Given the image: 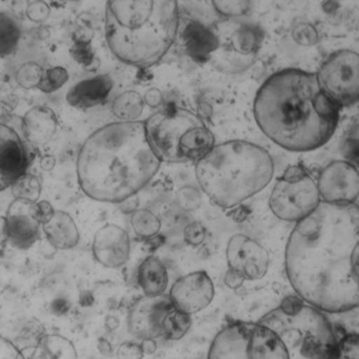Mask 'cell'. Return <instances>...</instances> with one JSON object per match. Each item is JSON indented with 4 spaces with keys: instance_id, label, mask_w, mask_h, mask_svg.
Instances as JSON below:
<instances>
[{
    "instance_id": "obj_31",
    "label": "cell",
    "mask_w": 359,
    "mask_h": 359,
    "mask_svg": "<svg viewBox=\"0 0 359 359\" xmlns=\"http://www.w3.org/2000/svg\"><path fill=\"white\" fill-rule=\"evenodd\" d=\"M213 8L222 16L236 18L248 14L250 0H211Z\"/></svg>"
},
{
    "instance_id": "obj_23",
    "label": "cell",
    "mask_w": 359,
    "mask_h": 359,
    "mask_svg": "<svg viewBox=\"0 0 359 359\" xmlns=\"http://www.w3.org/2000/svg\"><path fill=\"white\" fill-rule=\"evenodd\" d=\"M264 33L259 27L243 25L230 36V46L243 58L251 59L261 48Z\"/></svg>"
},
{
    "instance_id": "obj_18",
    "label": "cell",
    "mask_w": 359,
    "mask_h": 359,
    "mask_svg": "<svg viewBox=\"0 0 359 359\" xmlns=\"http://www.w3.org/2000/svg\"><path fill=\"white\" fill-rule=\"evenodd\" d=\"M113 86V80L107 75H99L82 80L69 90L67 100L72 107L90 109L105 102Z\"/></svg>"
},
{
    "instance_id": "obj_26",
    "label": "cell",
    "mask_w": 359,
    "mask_h": 359,
    "mask_svg": "<svg viewBox=\"0 0 359 359\" xmlns=\"http://www.w3.org/2000/svg\"><path fill=\"white\" fill-rule=\"evenodd\" d=\"M20 39V27L14 17L0 12V57L14 52Z\"/></svg>"
},
{
    "instance_id": "obj_45",
    "label": "cell",
    "mask_w": 359,
    "mask_h": 359,
    "mask_svg": "<svg viewBox=\"0 0 359 359\" xmlns=\"http://www.w3.org/2000/svg\"><path fill=\"white\" fill-rule=\"evenodd\" d=\"M143 352L144 354H153L154 352L157 349V346H156V341H154L153 339H147L143 341L142 346Z\"/></svg>"
},
{
    "instance_id": "obj_7",
    "label": "cell",
    "mask_w": 359,
    "mask_h": 359,
    "mask_svg": "<svg viewBox=\"0 0 359 359\" xmlns=\"http://www.w3.org/2000/svg\"><path fill=\"white\" fill-rule=\"evenodd\" d=\"M208 359H289L276 332L261 323H229L213 339Z\"/></svg>"
},
{
    "instance_id": "obj_10",
    "label": "cell",
    "mask_w": 359,
    "mask_h": 359,
    "mask_svg": "<svg viewBox=\"0 0 359 359\" xmlns=\"http://www.w3.org/2000/svg\"><path fill=\"white\" fill-rule=\"evenodd\" d=\"M325 94L341 109L359 101V54L341 50L331 54L316 74Z\"/></svg>"
},
{
    "instance_id": "obj_1",
    "label": "cell",
    "mask_w": 359,
    "mask_h": 359,
    "mask_svg": "<svg viewBox=\"0 0 359 359\" xmlns=\"http://www.w3.org/2000/svg\"><path fill=\"white\" fill-rule=\"evenodd\" d=\"M287 276L306 303L329 313L359 307V206L320 202L297 222L286 248Z\"/></svg>"
},
{
    "instance_id": "obj_17",
    "label": "cell",
    "mask_w": 359,
    "mask_h": 359,
    "mask_svg": "<svg viewBox=\"0 0 359 359\" xmlns=\"http://www.w3.org/2000/svg\"><path fill=\"white\" fill-rule=\"evenodd\" d=\"M149 302L137 306L128 318L130 332L141 339H155L163 335L161 323L164 316L172 309V302L163 299L162 297H147Z\"/></svg>"
},
{
    "instance_id": "obj_20",
    "label": "cell",
    "mask_w": 359,
    "mask_h": 359,
    "mask_svg": "<svg viewBox=\"0 0 359 359\" xmlns=\"http://www.w3.org/2000/svg\"><path fill=\"white\" fill-rule=\"evenodd\" d=\"M42 229L50 244L59 250L74 248L79 243V231L69 213L55 210L54 215L42 223Z\"/></svg>"
},
{
    "instance_id": "obj_38",
    "label": "cell",
    "mask_w": 359,
    "mask_h": 359,
    "mask_svg": "<svg viewBox=\"0 0 359 359\" xmlns=\"http://www.w3.org/2000/svg\"><path fill=\"white\" fill-rule=\"evenodd\" d=\"M341 154L348 163L352 164L356 168H359V136L349 137L346 139L341 147Z\"/></svg>"
},
{
    "instance_id": "obj_22",
    "label": "cell",
    "mask_w": 359,
    "mask_h": 359,
    "mask_svg": "<svg viewBox=\"0 0 359 359\" xmlns=\"http://www.w3.org/2000/svg\"><path fill=\"white\" fill-rule=\"evenodd\" d=\"M138 283L147 297H162L168 287V273L158 257H149L139 268Z\"/></svg>"
},
{
    "instance_id": "obj_39",
    "label": "cell",
    "mask_w": 359,
    "mask_h": 359,
    "mask_svg": "<svg viewBox=\"0 0 359 359\" xmlns=\"http://www.w3.org/2000/svg\"><path fill=\"white\" fill-rule=\"evenodd\" d=\"M0 359H23L21 350L0 335Z\"/></svg>"
},
{
    "instance_id": "obj_33",
    "label": "cell",
    "mask_w": 359,
    "mask_h": 359,
    "mask_svg": "<svg viewBox=\"0 0 359 359\" xmlns=\"http://www.w3.org/2000/svg\"><path fill=\"white\" fill-rule=\"evenodd\" d=\"M44 71L36 63L23 65L17 73V81L22 88H38Z\"/></svg>"
},
{
    "instance_id": "obj_44",
    "label": "cell",
    "mask_w": 359,
    "mask_h": 359,
    "mask_svg": "<svg viewBox=\"0 0 359 359\" xmlns=\"http://www.w3.org/2000/svg\"><path fill=\"white\" fill-rule=\"evenodd\" d=\"M8 242V226L6 217H0V248H4Z\"/></svg>"
},
{
    "instance_id": "obj_3",
    "label": "cell",
    "mask_w": 359,
    "mask_h": 359,
    "mask_svg": "<svg viewBox=\"0 0 359 359\" xmlns=\"http://www.w3.org/2000/svg\"><path fill=\"white\" fill-rule=\"evenodd\" d=\"M161 164L144 122H116L93 133L82 145L78 182L93 200L123 203L153 180Z\"/></svg>"
},
{
    "instance_id": "obj_40",
    "label": "cell",
    "mask_w": 359,
    "mask_h": 359,
    "mask_svg": "<svg viewBox=\"0 0 359 359\" xmlns=\"http://www.w3.org/2000/svg\"><path fill=\"white\" fill-rule=\"evenodd\" d=\"M144 356L142 347L136 344L126 343L118 350L119 359H142Z\"/></svg>"
},
{
    "instance_id": "obj_37",
    "label": "cell",
    "mask_w": 359,
    "mask_h": 359,
    "mask_svg": "<svg viewBox=\"0 0 359 359\" xmlns=\"http://www.w3.org/2000/svg\"><path fill=\"white\" fill-rule=\"evenodd\" d=\"M206 229L202 224L194 222L184 229V240L192 247H198L205 242Z\"/></svg>"
},
{
    "instance_id": "obj_16",
    "label": "cell",
    "mask_w": 359,
    "mask_h": 359,
    "mask_svg": "<svg viewBox=\"0 0 359 359\" xmlns=\"http://www.w3.org/2000/svg\"><path fill=\"white\" fill-rule=\"evenodd\" d=\"M93 253L97 262L104 267L118 268L126 265L130 257L128 232L115 224H107L95 236Z\"/></svg>"
},
{
    "instance_id": "obj_5",
    "label": "cell",
    "mask_w": 359,
    "mask_h": 359,
    "mask_svg": "<svg viewBox=\"0 0 359 359\" xmlns=\"http://www.w3.org/2000/svg\"><path fill=\"white\" fill-rule=\"evenodd\" d=\"M274 163L263 147L233 140L221 143L196 162V178L202 191L222 208H232L267 187Z\"/></svg>"
},
{
    "instance_id": "obj_13",
    "label": "cell",
    "mask_w": 359,
    "mask_h": 359,
    "mask_svg": "<svg viewBox=\"0 0 359 359\" xmlns=\"http://www.w3.org/2000/svg\"><path fill=\"white\" fill-rule=\"evenodd\" d=\"M8 242L18 249H29L39 240L42 217L38 202L15 198L6 212Z\"/></svg>"
},
{
    "instance_id": "obj_11",
    "label": "cell",
    "mask_w": 359,
    "mask_h": 359,
    "mask_svg": "<svg viewBox=\"0 0 359 359\" xmlns=\"http://www.w3.org/2000/svg\"><path fill=\"white\" fill-rule=\"evenodd\" d=\"M229 271L244 280H261L269 268V255L259 243L245 234L230 238L226 249Z\"/></svg>"
},
{
    "instance_id": "obj_42",
    "label": "cell",
    "mask_w": 359,
    "mask_h": 359,
    "mask_svg": "<svg viewBox=\"0 0 359 359\" xmlns=\"http://www.w3.org/2000/svg\"><path fill=\"white\" fill-rule=\"evenodd\" d=\"M21 354H22L23 359H48L46 351L39 344L37 346L25 348L21 350Z\"/></svg>"
},
{
    "instance_id": "obj_6",
    "label": "cell",
    "mask_w": 359,
    "mask_h": 359,
    "mask_svg": "<svg viewBox=\"0 0 359 359\" xmlns=\"http://www.w3.org/2000/svg\"><path fill=\"white\" fill-rule=\"evenodd\" d=\"M259 323L278 334L289 359H332L337 343L332 325L301 297H286Z\"/></svg>"
},
{
    "instance_id": "obj_34",
    "label": "cell",
    "mask_w": 359,
    "mask_h": 359,
    "mask_svg": "<svg viewBox=\"0 0 359 359\" xmlns=\"http://www.w3.org/2000/svg\"><path fill=\"white\" fill-rule=\"evenodd\" d=\"M177 202L182 209L186 211H194L200 208L202 204V196L196 188L183 187L177 194Z\"/></svg>"
},
{
    "instance_id": "obj_28",
    "label": "cell",
    "mask_w": 359,
    "mask_h": 359,
    "mask_svg": "<svg viewBox=\"0 0 359 359\" xmlns=\"http://www.w3.org/2000/svg\"><path fill=\"white\" fill-rule=\"evenodd\" d=\"M132 226L137 236L145 238H154L161 230V221L149 209H138L133 213Z\"/></svg>"
},
{
    "instance_id": "obj_29",
    "label": "cell",
    "mask_w": 359,
    "mask_h": 359,
    "mask_svg": "<svg viewBox=\"0 0 359 359\" xmlns=\"http://www.w3.org/2000/svg\"><path fill=\"white\" fill-rule=\"evenodd\" d=\"M12 190L16 198H25L37 202L41 192V185L36 177L25 174L15 182Z\"/></svg>"
},
{
    "instance_id": "obj_8",
    "label": "cell",
    "mask_w": 359,
    "mask_h": 359,
    "mask_svg": "<svg viewBox=\"0 0 359 359\" xmlns=\"http://www.w3.org/2000/svg\"><path fill=\"white\" fill-rule=\"evenodd\" d=\"M320 203L318 183L301 165L290 166L284 172L274 185L269 200L274 215L297 223L313 212Z\"/></svg>"
},
{
    "instance_id": "obj_14",
    "label": "cell",
    "mask_w": 359,
    "mask_h": 359,
    "mask_svg": "<svg viewBox=\"0 0 359 359\" xmlns=\"http://www.w3.org/2000/svg\"><path fill=\"white\" fill-rule=\"evenodd\" d=\"M215 297V285L205 271H196L179 278L170 292L172 306L184 313H198L208 307Z\"/></svg>"
},
{
    "instance_id": "obj_15",
    "label": "cell",
    "mask_w": 359,
    "mask_h": 359,
    "mask_svg": "<svg viewBox=\"0 0 359 359\" xmlns=\"http://www.w3.org/2000/svg\"><path fill=\"white\" fill-rule=\"evenodd\" d=\"M29 165L25 145L10 126L0 123V191L12 187L27 174Z\"/></svg>"
},
{
    "instance_id": "obj_12",
    "label": "cell",
    "mask_w": 359,
    "mask_h": 359,
    "mask_svg": "<svg viewBox=\"0 0 359 359\" xmlns=\"http://www.w3.org/2000/svg\"><path fill=\"white\" fill-rule=\"evenodd\" d=\"M318 187L323 202L354 203L359 196L358 170L347 161L332 162L320 172Z\"/></svg>"
},
{
    "instance_id": "obj_19",
    "label": "cell",
    "mask_w": 359,
    "mask_h": 359,
    "mask_svg": "<svg viewBox=\"0 0 359 359\" xmlns=\"http://www.w3.org/2000/svg\"><path fill=\"white\" fill-rule=\"evenodd\" d=\"M57 128L58 120L54 111L48 107H33L23 117V136L33 144H48L56 134Z\"/></svg>"
},
{
    "instance_id": "obj_27",
    "label": "cell",
    "mask_w": 359,
    "mask_h": 359,
    "mask_svg": "<svg viewBox=\"0 0 359 359\" xmlns=\"http://www.w3.org/2000/svg\"><path fill=\"white\" fill-rule=\"evenodd\" d=\"M39 345L43 348L48 359H78L72 341L61 335H44L40 339Z\"/></svg>"
},
{
    "instance_id": "obj_25",
    "label": "cell",
    "mask_w": 359,
    "mask_h": 359,
    "mask_svg": "<svg viewBox=\"0 0 359 359\" xmlns=\"http://www.w3.org/2000/svg\"><path fill=\"white\" fill-rule=\"evenodd\" d=\"M191 327V318L189 314L184 313L172 307L164 316L161 323L162 333L170 341H179L185 337Z\"/></svg>"
},
{
    "instance_id": "obj_2",
    "label": "cell",
    "mask_w": 359,
    "mask_h": 359,
    "mask_svg": "<svg viewBox=\"0 0 359 359\" xmlns=\"http://www.w3.org/2000/svg\"><path fill=\"white\" fill-rule=\"evenodd\" d=\"M341 107L320 88L318 76L286 69L270 76L253 104L262 132L287 151H314L326 144L339 126Z\"/></svg>"
},
{
    "instance_id": "obj_24",
    "label": "cell",
    "mask_w": 359,
    "mask_h": 359,
    "mask_svg": "<svg viewBox=\"0 0 359 359\" xmlns=\"http://www.w3.org/2000/svg\"><path fill=\"white\" fill-rule=\"evenodd\" d=\"M143 97L135 90H128L114 100L111 111L122 122L138 121L144 111Z\"/></svg>"
},
{
    "instance_id": "obj_21",
    "label": "cell",
    "mask_w": 359,
    "mask_h": 359,
    "mask_svg": "<svg viewBox=\"0 0 359 359\" xmlns=\"http://www.w3.org/2000/svg\"><path fill=\"white\" fill-rule=\"evenodd\" d=\"M183 40L187 54L198 62L209 60L219 48L217 36L202 23H188L183 32Z\"/></svg>"
},
{
    "instance_id": "obj_30",
    "label": "cell",
    "mask_w": 359,
    "mask_h": 359,
    "mask_svg": "<svg viewBox=\"0 0 359 359\" xmlns=\"http://www.w3.org/2000/svg\"><path fill=\"white\" fill-rule=\"evenodd\" d=\"M69 80V73L61 67H55L44 71L38 88L41 92L50 94L62 88Z\"/></svg>"
},
{
    "instance_id": "obj_32",
    "label": "cell",
    "mask_w": 359,
    "mask_h": 359,
    "mask_svg": "<svg viewBox=\"0 0 359 359\" xmlns=\"http://www.w3.org/2000/svg\"><path fill=\"white\" fill-rule=\"evenodd\" d=\"M332 359H359V334H348L335 346Z\"/></svg>"
},
{
    "instance_id": "obj_41",
    "label": "cell",
    "mask_w": 359,
    "mask_h": 359,
    "mask_svg": "<svg viewBox=\"0 0 359 359\" xmlns=\"http://www.w3.org/2000/svg\"><path fill=\"white\" fill-rule=\"evenodd\" d=\"M145 104L149 107H159L163 103L164 98L162 93L158 88H151L144 96Z\"/></svg>"
},
{
    "instance_id": "obj_9",
    "label": "cell",
    "mask_w": 359,
    "mask_h": 359,
    "mask_svg": "<svg viewBox=\"0 0 359 359\" xmlns=\"http://www.w3.org/2000/svg\"><path fill=\"white\" fill-rule=\"evenodd\" d=\"M201 122L196 114L180 107L154 114L144 122L149 144L162 163H184L180 154L182 139Z\"/></svg>"
},
{
    "instance_id": "obj_35",
    "label": "cell",
    "mask_w": 359,
    "mask_h": 359,
    "mask_svg": "<svg viewBox=\"0 0 359 359\" xmlns=\"http://www.w3.org/2000/svg\"><path fill=\"white\" fill-rule=\"evenodd\" d=\"M71 55L74 60L77 61L84 67H90L95 62V54L90 46V41L75 40L71 48Z\"/></svg>"
},
{
    "instance_id": "obj_4",
    "label": "cell",
    "mask_w": 359,
    "mask_h": 359,
    "mask_svg": "<svg viewBox=\"0 0 359 359\" xmlns=\"http://www.w3.org/2000/svg\"><path fill=\"white\" fill-rule=\"evenodd\" d=\"M179 20L178 0H107L105 39L121 62L149 69L174 46Z\"/></svg>"
},
{
    "instance_id": "obj_36",
    "label": "cell",
    "mask_w": 359,
    "mask_h": 359,
    "mask_svg": "<svg viewBox=\"0 0 359 359\" xmlns=\"http://www.w3.org/2000/svg\"><path fill=\"white\" fill-rule=\"evenodd\" d=\"M292 37L297 43L301 46H314L318 43V34L309 23H301L293 29Z\"/></svg>"
},
{
    "instance_id": "obj_43",
    "label": "cell",
    "mask_w": 359,
    "mask_h": 359,
    "mask_svg": "<svg viewBox=\"0 0 359 359\" xmlns=\"http://www.w3.org/2000/svg\"><path fill=\"white\" fill-rule=\"evenodd\" d=\"M244 282L245 280H243L240 276H238V274L234 273V272L229 271V270H228L227 274H226L225 283L229 288H238V287L242 286L243 283Z\"/></svg>"
}]
</instances>
